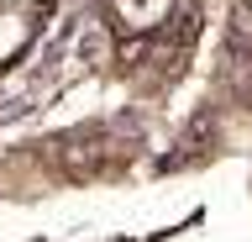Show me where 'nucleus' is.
Instances as JSON below:
<instances>
[{"label": "nucleus", "instance_id": "nucleus-1", "mask_svg": "<svg viewBox=\"0 0 252 242\" xmlns=\"http://www.w3.org/2000/svg\"><path fill=\"white\" fill-rule=\"evenodd\" d=\"M27 42V16H16L11 5H0V64Z\"/></svg>", "mask_w": 252, "mask_h": 242}]
</instances>
